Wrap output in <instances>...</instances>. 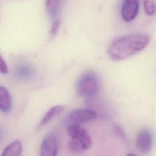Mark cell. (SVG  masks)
<instances>
[{
  "label": "cell",
  "mask_w": 156,
  "mask_h": 156,
  "mask_svg": "<svg viewBox=\"0 0 156 156\" xmlns=\"http://www.w3.org/2000/svg\"><path fill=\"white\" fill-rule=\"evenodd\" d=\"M150 40V37L143 34H133L119 37L110 45L108 55L114 61L126 59L144 49Z\"/></svg>",
  "instance_id": "1"
},
{
  "label": "cell",
  "mask_w": 156,
  "mask_h": 156,
  "mask_svg": "<svg viewBox=\"0 0 156 156\" xmlns=\"http://www.w3.org/2000/svg\"><path fill=\"white\" fill-rule=\"evenodd\" d=\"M99 79L93 71H87L80 76L76 83L77 94L85 98H92L99 90Z\"/></svg>",
  "instance_id": "2"
},
{
  "label": "cell",
  "mask_w": 156,
  "mask_h": 156,
  "mask_svg": "<svg viewBox=\"0 0 156 156\" xmlns=\"http://www.w3.org/2000/svg\"><path fill=\"white\" fill-rule=\"evenodd\" d=\"M67 131L71 139L79 144L83 151L91 147L92 145L91 137L89 133L79 124H69Z\"/></svg>",
  "instance_id": "3"
},
{
  "label": "cell",
  "mask_w": 156,
  "mask_h": 156,
  "mask_svg": "<svg viewBox=\"0 0 156 156\" xmlns=\"http://www.w3.org/2000/svg\"><path fill=\"white\" fill-rule=\"evenodd\" d=\"M98 117L97 113L91 109H77L72 111L68 116L71 124H80L95 120Z\"/></svg>",
  "instance_id": "4"
},
{
  "label": "cell",
  "mask_w": 156,
  "mask_h": 156,
  "mask_svg": "<svg viewBox=\"0 0 156 156\" xmlns=\"http://www.w3.org/2000/svg\"><path fill=\"white\" fill-rule=\"evenodd\" d=\"M58 152V140L56 135L49 133L43 139L40 149L41 156H55Z\"/></svg>",
  "instance_id": "5"
},
{
  "label": "cell",
  "mask_w": 156,
  "mask_h": 156,
  "mask_svg": "<svg viewBox=\"0 0 156 156\" xmlns=\"http://www.w3.org/2000/svg\"><path fill=\"white\" fill-rule=\"evenodd\" d=\"M136 145L137 149L142 154H148L153 146V136L151 132L147 130H141L136 137Z\"/></svg>",
  "instance_id": "6"
},
{
  "label": "cell",
  "mask_w": 156,
  "mask_h": 156,
  "mask_svg": "<svg viewBox=\"0 0 156 156\" xmlns=\"http://www.w3.org/2000/svg\"><path fill=\"white\" fill-rule=\"evenodd\" d=\"M138 10V0H124L121 7V16L125 21H131L136 16Z\"/></svg>",
  "instance_id": "7"
},
{
  "label": "cell",
  "mask_w": 156,
  "mask_h": 156,
  "mask_svg": "<svg viewBox=\"0 0 156 156\" xmlns=\"http://www.w3.org/2000/svg\"><path fill=\"white\" fill-rule=\"evenodd\" d=\"M64 0H45V7L48 16L55 18L59 13Z\"/></svg>",
  "instance_id": "8"
},
{
  "label": "cell",
  "mask_w": 156,
  "mask_h": 156,
  "mask_svg": "<svg viewBox=\"0 0 156 156\" xmlns=\"http://www.w3.org/2000/svg\"><path fill=\"white\" fill-rule=\"evenodd\" d=\"M11 98L9 91L4 87L0 86V110L7 113L11 108Z\"/></svg>",
  "instance_id": "9"
},
{
  "label": "cell",
  "mask_w": 156,
  "mask_h": 156,
  "mask_svg": "<svg viewBox=\"0 0 156 156\" xmlns=\"http://www.w3.org/2000/svg\"><path fill=\"white\" fill-rule=\"evenodd\" d=\"M64 108L63 106L57 105H55L52 107H51L45 114V115L43 116L42 118L40 126H43L45 125L46 124L48 123L51 119L53 118L59 116L63 112Z\"/></svg>",
  "instance_id": "10"
},
{
  "label": "cell",
  "mask_w": 156,
  "mask_h": 156,
  "mask_svg": "<svg viewBox=\"0 0 156 156\" xmlns=\"http://www.w3.org/2000/svg\"><path fill=\"white\" fill-rule=\"evenodd\" d=\"M22 151L21 143L16 140L8 145L3 151L1 155L6 156H19L21 155Z\"/></svg>",
  "instance_id": "11"
},
{
  "label": "cell",
  "mask_w": 156,
  "mask_h": 156,
  "mask_svg": "<svg viewBox=\"0 0 156 156\" xmlns=\"http://www.w3.org/2000/svg\"><path fill=\"white\" fill-rule=\"evenodd\" d=\"M144 9L149 15H154L156 12V2L154 0H144Z\"/></svg>",
  "instance_id": "12"
},
{
  "label": "cell",
  "mask_w": 156,
  "mask_h": 156,
  "mask_svg": "<svg viewBox=\"0 0 156 156\" xmlns=\"http://www.w3.org/2000/svg\"><path fill=\"white\" fill-rule=\"evenodd\" d=\"M60 21L58 19H56L53 21L50 29V35L52 37L57 35L60 28Z\"/></svg>",
  "instance_id": "13"
},
{
  "label": "cell",
  "mask_w": 156,
  "mask_h": 156,
  "mask_svg": "<svg viewBox=\"0 0 156 156\" xmlns=\"http://www.w3.org/2000/svg\"><path fill=\"white\" fill-rule=\"evenodd\" d=\"M0 73L2 74H7L8 73V67L7 65L2 58V57L0 55Z\"/></svg>",
  "instance_id": "14"
},
{
  "label": "cell",
  "mask_w": 156,
  "mask_h": 156,
  "mask_svg": "<svg viewBox=\"0 0 156 156\" xmlns=\"http://www.w3.org/2000/svg\"><path fill=\"white\" fill-rule=\"evenodd\" d=\"M113 129H114V132H115V133L119 136L120 137L122 138H126V135L124 132L123 131V130L120 127V126H118V125H115L113 127Z\"/></svg>",
  "instance_id": "15"
}]
</instances>
